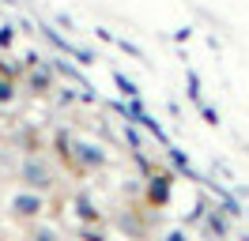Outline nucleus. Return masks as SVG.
Wrapping results in <instances>:
<instances>
[{"instance_id":"1","label":"nucleus","mask_w":249,"mask_h":241,"mask_svg":"<svg viewBox=\"0 0 249 241\" xmlns=\"http://www.w3.org/2000/svg\"><path fill=\"white\" fill-rule=\"evenodd\" d=\"M16 177H19V189H31V192H53L57 189V166H53V158L49 155H42V151H27L23 158H19L16 166Z\"/></svg>"},{"instance_id":"2","label":"nucleus","mask_w":249,"mask_h":241,"mask_svg":"<svg viewBox=\"0 0 249 241\" xmlns=\"http://www.w3.org/2000/svg\"><path fill=\"white\" fill-rule=\"evenodd\" d=\"M8 219H16V223H38V219H46L49 211V200L42 192H31V189H16V192L8 196Z\"/></svg>"},{"instance_id":"3","label":"nucleus","mask_w":249,"mask_h":241,"mask_svg":"<svg viewBox=\"0 0 249 241\" xmlns=\"http://www.w3.org/2000/svg\"><path fill=\"white\" fill-rule=\"evenodd\" d=\"M72 166L83 170V173H98V170L109 166V155H106V147L94 143V139H76V143H72Z\"/></svg>"},{"instance_id":"4","label":"nucleus","mask_w":249,"mask_h":241,"mask_svg":"<svg viewBox=\"0 0 249 241\" xmlns=\"http://www.w3.org/2000/svg\"><path fill=\"white\" fill-rule=\"evenodd\" d=\"M170 192H174V173L170 170H151L147 185H143V204L151 211H159V207L170 204Z\"/></svg>"},{"instance_id":"5","label":"nucleus","mask_w":249,"mask_h":241,"mask_svg":"<svg viewBox=\"0 0 249 241\" xmlns=\"http://www.w3.org/2000/svg\"><path fill=\"white\" fill-rule=\"evenodd\" d=\"M19 83L31 90V94H53V90H57V72H53L49 57H42L38 64H31V68L23 72V79H19Z\"/></svg>"},{"instance_id":"6","label":"nucleus","mask_w":249,"mask_h":241,"mask_svg":"<svg viewBox=\"0 0 249 241\" xmlns=\"http://www.w3.org/2000/svg\"><path fill=\"white\" fill-rule=\"evenodd\" d=\"M106 223L113 226L117 234H121V241H124V238H128V241H147V234H151L140 211H113Z\"/></svg>"},{"instance_id":"7","label":"nucleus","mask_w":249,"mask_h":241,"mask_svg":"<svg viewBox=\"0 0 249 241\" xmlns=\"http://www.w3.org/2000/svg\"><path fill=\"white\" fill-rule=\"evenodd\" d=\"M27 241H64V234H61L57 223L38 219V223H31V230H27Z\"/></svg>"},{"instance_id":"8","label":"nucleus","mask_w":249,"mask_h":241,"mask_svg":"<svg viewBox=\"0 0 249 241\" xmlns=\"http://www.w3.org/2000/svg\"><path fill=\"white\" fill-rule=\"evenodd\" d=\"M166 158H170V166L178 170V173H181V177L196 181V173H193V162H189V158H185V155H181L178 147H174V143H166Z\"/></svg>"},{"instance_id":"9","label":"nucleus","mask_w":249,"mask_h":241,"mask_svg":"<svg viewBox=\"0 0 249 241\" xmlns=\"http://www.w3.org/2000/svg\"><path fill=\"white\" fill-rule=\"evenodd\" d=\"M16 102H19V83L8 79V75H0V109H12Z\"/></svg>"},{"instance_id":"10","label":"nucleus","mask_w":249,"mask_h":241,"mask_svg":"<svg viewBox=\"0 0 249 241\" xmlns=\"http://www.w3.org/2000/svg\"><path fill=\"white\" fill-rule=\"evenodd\" d=\"M76 238H79V241H109V230H106V223L79 226V230H76Z\"/></svg>"},{"instance_id":"11","label":"nucleus","mask_w":249,"mask_h":241,"mask_svg":"<svg viewBox=\"0 0 249 241\" xmlns=\"http://www.w3.org/2000/svg\"><path fill=\"white\" fill-rule=\"evenodd\" d=\"M185 94H189V102L193 105H200V79H196V72H185Z\"/></svg>"},{"instance_id":"12","label":"nucleus","mask_w":249,"mask_h":241,"mask_svg":"<svg viewBox=\"0 0 249 241\" xmlns=\"http://www.w3.org/2000/svg\"><path fill=\"white\" fill-rule=\"evenodd\" d=\"M113 83H117V87H121V94H124V98H136V94H140V87H136V83H132V79H124L121 72H113Z\"/></svg>"},{"instance_id":"13","label":"nucleus","mask_w":249,"mask_h":241,"mask_svg":"<svg viewBox=\"0 0 249 241\" xmlns=\"http://www.w3.org/2000/svg\"><path fill=\"white\" fill-rule=\"evenodd\" d=\"M159 241H193V234H189V226H170Z\"/></svg>"},{"instance_id":"14","label":"nucleus","mask_w":249,"mask_h":241,"mask_svg":"<svg viewBox=\"0 0 249 241\" xmlns=\"http://www.w3.org/2000/svg\"><path fill=\"white\" fill-rule=\"evenodd\" d=\"M12 45H16V27L4 23V27H0V49H12Z\"/></svg>"},{"instance_id":"15","label":"nucleus","mask_w":249,"mask_h":241,"mask_svg":"<svg viewBox=\"0 0 249 241\" xmlns=\"http://www.w3.org/2000/svg\"><path fill=\"white\" fill-rule=\"evenodd\" d=\"M53 23H57V30H68V34L76 30V19H72L68 12H57V15H53Z\"/></svg>"},{"instance_id":"16","label":"nucleus","mask_w":249,"mask_h":241,"mask_svg":"<svg viewBox=\"0 0 249 241\" xmlns=\"http://www.w3.org/2000/svg\"><path fill=\"white\" fill-rule=\"evenodd\" d=\"M113 45H117V49H124V53H128L132 60H143V53H140V49H136L132 42H128V38H113Z\"/></svg>"},{"instance_id":"17","label":"nucleus","mask_w":249,"mask_h":241,"mask_svg":"<svg viewBox=\"0 0 249 241\" xmlns=\"http://www.w3.org/2000/svg\"><path fill=\"white\" fill-rule=\"evenodd\" d=\"M196 109H200V117H204V124H212V128H215V124H219V113H215V105H208V102H200V105H196Z\"/></svg>"},{"instance_id":"18","label":"nucleus","mask_w":249,"mask_h":241,"mask_svg":"<svg viewBox=\"0 0 249 241\" xmlns=\"http://www.w3.org/2000/svg\"><path fill=\"white\" fill-rule=\"evenodd\" d=\"M193 30H196V27H181L178 34H174V42H178V45H181V42H189V38H193Z\"/></svg>"},{"instance_id":"19","label":"nucleus","mask_w":249,"mask_h":241,"mask_svg":"<svg viewBox=\"0 0 249 241\" xmlns=\"http://www.w3.org/2000/svg\"><path fill=\"white\" fill-rule=\"evenodd\" d=\"M238 241H249V234H238Z\"/></svg>"},{"instance_id":"20","label":"nucleus","mask_w":249,"mask_h":241,"mask_svg":"<svg viewBox=\"0 0 249 241\" xmlns=\"http://www.w3.org/2000/svg\"><path fill=\"white\" fill-rule=\"evenodd\" d=\"M242 151H246V155H249V143H246V147H242Z\"/></svg>"},{"instance_id":"21","label":"nucleus","mask_w":249,"mask_h":241,"mask_svg":"<svg viewBox=\"0 0 249 241\" xmlns=\"http://www.w3.org/2000/svg\"><path fill=\"white\" fill-rule=\"evenodd\" d=\"M109 241H121V238H109Z\"/></svg>"}]
</instances>
